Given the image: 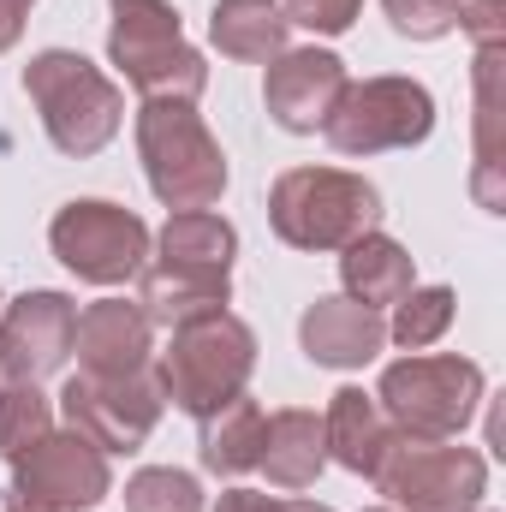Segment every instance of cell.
<instances>
[{"label": "cell", "mask_w": 506, "mask_h": 512, "mask_svg": "<svg viewBox=\"0 0 506 512\" xmlns=\"http://www.w3.org/2000/svg\"><path fill=\"white\" fill-rule=\"evenodd\" d=\"M501 66H506V42L477 48V66H471V84H477V173H471V191L489 215L506 209V185H501V155H506V90H501Z\"/></svg>", "instance_id": "cell-17"}, {"label": "cell", "mask_w": 506, "mask_h": 512, "mask_svg": "<svg viewBox=\"0 0 506 512\" xmlns=\"http://www.w3.org/2000/svg\"><path fill=\"white\" fill-rule=\"evenodd\" d=\"M155 256H167V262H197V268H233L239 233H233V221H221V215H209V209L167 215V227H161V239H155Z\"/></svg>", "instance_id": "cell-23"}, {"label": "cell", "mask_w": 506, "mask_h": 512, "mask_svg": "<svg viewBox=\"0 0 506 512\" xmlns=\"http://www.w3.org/2000/svg\"><path fill=\"white\" fill-rule=\"evenodd\" d=\"M459 6L465 0H381L387 24L399 36H411V42H435V36L459 30Z\"/></svg>", "instance_id": "cell-27"}, {"label": "cell", "mask_w": 506, "mask_h": 512, "mask_svg": "<svg viewBox=\"0 0 506 512\" xmlns=\"http://www.w3.org/2000/svg\"><path fill=\"white\" fill-rule=\"evenodd\" d=\"M381 417L405 435H429V441H453L477 405H483V370L471 358L453 352H423V358H399L381 370L376 387Z\"/></svg>", "instance_id": "cell-7"}, {"label": "cell", "mask_w": 506, "mask_h": 512, "mask_svg": "<svg viewBox=\"0 0 506 512\" xmlns=\"http://www.w3.org/2000/svg\"><path fill=\"white\" fill-rule=\"evenodd\" d=\"M346 60L328 54V48H286L280 60H268V84H262V102H268V120L280 131H322V120L334 114L340 90H346Z\"/></svg>", "instance_id": "cell-13"}, {"label": "cell", "mask_w": 506, "mask_h": 512, "mask_svg": "<svg viewBox=\"0 0 506 512\" xmlns=\"http://www.w3.org/2000/svg\"><path fill=\"white\" fill-rule=\"evenodd\" d=\"M340 280H346V298L381 310V304H399L417 286V268H411V251L399 239L364 233V239H352L346 256H340Z\"/></svg>", "instance_id": "cell-21"}, {"label": "cell", "mask_w": 506, "mask_h": 512, "mask_svg": "<svg viewBox=\"0 0 506 512\" xmlns=\"http://www.w3.org/2000/svg\"><path fill=\"white\" fill-rule=\"evenodd\" d=\"M376 495L399 512H471L489 489V459L459 441H429L393 429L370 465Z\"/></svg>", "instance_id": "cell-6"}, {"label": "cell", "mask_w": 506, "mask_h": 512, "mask_svg": "<svg viewBox=\"0 0 506 512\" xmlns=\"http://www.w3.org/2000/svg\"><path fill=\"white\" fill-rule=\"evenodd\" d=\"M364 512H399V507H364Z\"/></svg>", "instance_id": "cell-34"}, {"label": "cell", "mask_w": 506, "mask_h": 512, "mask_svg": "<svg viewBox=\"0 0 506 512\" xmlns=\"http://www.w3.org/2000/svg\"><path fill=\"white\" fill-rule=\"evenodd\" d=\"M233 304V274L227 268H197V262H167L149 256L137 274V310L149 328H185L197 316H215Z\"/></svg>", "instance_id": "cell-14"}, {"label": "cell", "mask_w": 506, "mask_h": 512, "mask_svg": "<svg viewBox=\"0 0 506 512\" xmlns=\"http://www.w3.org/2000/svg\"><path fill=\"white\" fill-rule=\"evenodd\" d=\"M459 30L477 36V48L506 42V0H465L459 6Z\"/></svg>", "instance_id": "cell-29"}, {"label": "cell", "mask_w": 506, "mask_h": 512, "mask_svg": "<svg viewBox=\"0 0 506 512\" xmlns=\"http://www.w3.org/2000/svg\"><path fill=\"white\" fill-rule=\"evenodd\" d=\"M48 245L54 256L78 274V280H90V286H126L143 274V262H149V227L120 209V203H102V197H84V203H66L60 215H54V227H48Z\"/></svg>", "instance_id": "cell-10"}, {"label": "cell", "mask_w": 506, "mask_h": 512, "mask_svg": "<svg viewBox=\"0 0 506 512\" xmlns=\"http://www.w3.org/2000/svg\"><path fill=\"white\" fill-rule=\"evenodd\" d=\"M298 340H304L310 364H322V370H364L387 346V322H381V310L358 304V298H316L298 322Z\"/></svg>", "instance_id": "cell-15"}, {"label": "cell", "mask_w": 506, "mask_h": 512, "mask_svg": "<svg viewBox=\"0 0 506 512\" xmlns=\"http://www.w3.org/2000/svg\"><path fill=\"white\" fill-rule=\"evenodd\" d=\"M60 405H66V423L78 435H90L102 453H137L155 435L167 393H161V376L143 364L126 376H72Z\"/></svg>", "instance_id": "cell-11"}, {"label": "cell", "mask_w": 506, "mask_h": 512, "mask_svg": "<svg viewBox=\"0 0 506 512\" xmlns=\"http://www.w3.org/2000/svg\"><path fill=\"white\" fill-rule=\"evenodd\" d=\"M126 512H203V489L191 471L149 465L126 483Z\"/></svg>", "instance_id": "cell-26"}, {"label": "cell", "mask_w": 506, "mask_h": 512, "mask_svg": "<svg viewBox=\"0 0 506 512\" xmlns=\"http://www.w3.org/2000/svg\"><path fill=\"white\" fill-rule=\"evenodd\" d=\"M256 370V334L251 322H239L233 310L197 316L185 328H173V346L161 352V393L185 411V417H209L221 405H233Z\"/></svg>", "instance_id": "cell-4"}, {"label": "cell", "mask_w": 506, "mask_h": 512, "mask_svg": "<svg viewBox=\"0 0 506 512\" xmlns=\"http://www.w3.org/2000/svg\"><path fill=\"white\" fill-rule=\"evenodd\" d=\"M72 352L84 364V376H126L143 370L149 352H155V328L149 316L137 310V298H102L90 310H78V328H72Z\"/></svg>", "instance_id": "cell-16"}, {"label": "cell", "mask_w": 506, "mask_h": 512, "mask_svg": "<svg viewBox=\"0 0 506 512\" xmlns=\"http://www.w3.org/2000/svg\"><path fill=\"white\" fill-rule=\"evenodd\" d=\"M18 30H24V18H18V12H0V54L18 42Z\"/></svg>", "instance_id": "cell-31"}, {"label": "cell", "mask_w": 506, "mask_h": 512, "mask_svg": "<svg viewBox=\"0 0 506 512\" xmlns=\"http://www.w3.org/2000/svg\"><path fill=\"white\" fill-rule=\"evenodd\" d=\"M78 304L66 292H24L0 304V376L6 382H42L72 358Z\"/></svg>", "instance_id": "cell-12"}, {"label": "cell", "mask_w": 506, "mask_h": 512, "mask_svg": "<svg viewBox=\"0 0 506 512\" xmlns=\"http://www.w3.org/2000/svg\"><path fill=\"white\" fill-rule=\"evenodd\" d=\"M108 12V60L143 102H197L209 90V66L179 36V12L167 0H108Z\"/></svg>", "instance_id": "cell-5"}, {"label": "cell", "mask_w": 506, "mask_h": 512, "mask_svg": "<svg viewBox=\"0 0 506 512\" xmlns=\"http://www.w3.org/2000/svg\"><path fill=\"white\" fill-rule=\"evenodd\" d=\"M209 36L227 60H245V66H268L286 54L292 42V24L280 12V0H215L209 12Z\"/></svg>", "instance_id": "cell-19"}, {"label": "cell", "mask_w": 506, "mask_h": 512, "mask_svg": "<svg viewBox=\"0 0 506 512\" xmlns=\"http://www.w3.org/2000/svg\"><path fill=\"white\" fill-rule=\"evenodd\" d=\"M268 512H334V507H322V501H268Z\"/></svg>", "instance_id": "cell-32"}, {"label": "cell", "mask_w": 506, "mask_h": 512, "mask_svg": "<svg viewBox=\"0 0 506 512\" xmlns=\"http://www.w3.org/2000/svg\"><path fill=\"white\" fill-rule=\"evenodd\" d=\"M24 96L36 102V114H42V131H48V143L60 149V155H96V149H108L120 126H126V96H120V84L102 72V66H90L84 54H72V48H48V54H36L30 66H24Z\"/></svg>", "instance_id": "cell-2"}, {"label": "cell", "mask_w": 506, "mask_h": 512, "mask_svg": "<svg viewBox=\"0 0 506 512\" xmlns=\"http://www.w3.org/2000/svg\"><path fill=\"white\" fill-rule=\"evenodd\" d=\"M215 512H268V495H256V489H227Z\"/></svg>", "instance_id": "cell-30"}, {"label": "cell", "mask_w": 506, "mask_h": 512, "mask_svg": "<svg viewBox=\"0 0 506 512\" xmlns=\"http://www.w3.org/2000/svg\"><path fill=\"white\" fill-rule=\"evenodd\" d=\"M381 191L346 167H292L268 191V227L292 251H346L352 239L376 233Z\"/></svg>", "instance_id": "cell-1"}, {"label": "cell", "mask_w": 506, "mask_h": 512, "mask_svg": "<svg viewBox=\"0 0 506 512\" xmlns=\"http://www.w3.org/2000/svg\"><path fill=\"white\" fill-rule=\"evenodd\" d=\"M137 155H143V179L167 203V215L215 209L227 191V155L209 137L197 102H143L137 108Z\"/></svg>", "instance_id": "cell-3"}, {"label": "cell", "mask_w": 506, "mask_h": 512, "mask_svg": "<svg viewBox=\"0 0 506 512\" xmlns=\"http://www.w3.org/2000/svg\"><path fill=\"white\" fill-rule=\"evenodd\" d=\"M471 512H483V507H471Z\"/></svg>", "instance_id": "cell-35"}, {"label": "cell", "mask_w": 506, "mask_h": 512, "mask_svg": "<svg viewBox=\"0 0 506 512\" xmlns=\"http://www.w3.org/2000/svg\"><path fill=\"white\" fill-rule=\"evenodd\" d=\"M114 495L108 453L78 429H48L24 459H12V483L0 495L6 512H90Z\"/></svg>", "instance_id": "cell-8"}, {"label": "cell", "mask_w": 506, "mask_h": 512, "mask_svg": "<svg viewBox=\"0 0 506 512\" xmlns=\"http://www.w3.org/2000/svg\"><path fill=\"white\" fill-rule=\"evenodd\" d=\"M328 465V447H322V417L316 411H274L268 429H262V459L256 471H268L274 489H310Z\"/></svg>", "instance_id": "cell-18"}, {"label": "cell", "mask_w": 506, "mask_h": 512, "mask_svg": "<svg viewBox=\"0 0 506 512\" xmlns=\"http://www.w3.org/2000/svg\"><path fill=\"white\" fill-rule=\"evenodd\" d=\"M453 310H459L453 286H411V292L393 304L387 340H393V346H405V352H423V346H435V340L453 328Z\"/></svg>", "instance_id": "cell-24"}, {"label": "cell", "mask_w": 506, "mask_h": 512, "mask_svg": "<svg viewBox=\"0 0 506 512\" xmlns=\"http://www.w3.org/2000/svg\"><path fill=\"white\" fill-rule=\"evenodd\" d=\"M387 435H393V423L381 417L376 393H364V387H340L328 399V411H322V447H328V459L346 465V471H358V477H370V465H376Z\"/></svg>", "instance_id": "cell-20"}, {"label": "cell", "mask_w": 506, "mask_h": 512, "mask_svg": "<svg viewBox=\"0 0 506 512\" xmlns=\"http://www.w3.org/2000/svg\"><path fill=\"white\" fill-rule=\"evenodd\" d=\"M262 429H268V417H262V405H256L251 393H239L233 405L209 411L203 417V441H197L203 471H215V477H245V471H256Z\"/></svg>", "instance_id": "cell-22"}, {"label": "cell", "mask_w": 506, "mask_h": 512, "mask_svg": "<svg viewBox=\"0 0 506 512\" xmlns=\"http://www.w3.org/2000/svg\"><path fill=\"white\" fill-rule=\"evenodd\" d=\"M0 12H18V18H24V12H30V0H0Z\"/></svg>", "instance_id": "cell-33"}, {"label": "cell", "mask_w": 506, "mask_h": 512, "mask_svg": "<svg viewBox=\"0 0 506 512\" xmlns=\"http://www.w3.org/2000/svg\"><path fill=\"white\" fill-rule=\"evenodd\" d=\"M280 12H286V24H304L316 36H340L358 24L364 0H280Z\"/></svg>", "instance_id": "cell-28"}, {"label": "cell", "mask_w": 506, "mask_h": 512, "mask_svg": "<svg viewBox=\"0 0 506 512\" xmlns=\"http://www.w3.org/2000/svg\"><path fill=\"white\" fill-rule=\"evenodd\" d=\"M435 131V96L417 84V78H364V84H346L334 114L322 120V137L364 161L381 149H417L423 137Z\"/></svg>", "instance_id": "cell-9"}, {"label": "cell", "mask_w": 506, "mask_h": 512, "mask_svg": "<svg viewBox=\"0 0 506 512\" xmlns=\"http://www.w3.org/2000/svg\"><path fill=\"white\" fill-rule=\"evenodd\" d=\"M54 429V399L36 382H6L0 387V459H24L42 435Z\"/></svg>", "instance_id": "cell-25"}]
</instances>
